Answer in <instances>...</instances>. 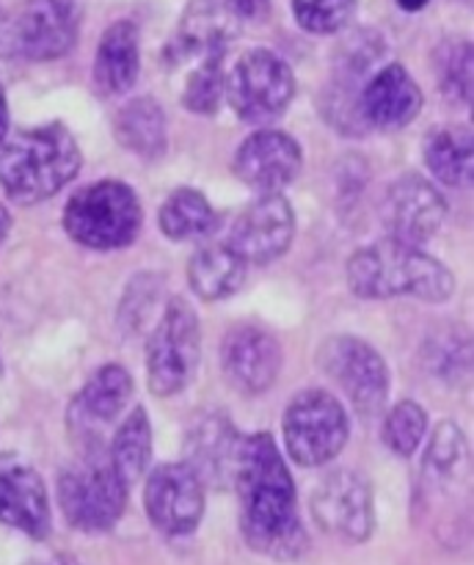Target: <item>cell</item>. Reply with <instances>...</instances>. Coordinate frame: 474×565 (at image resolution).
Segmentation results:
<instances>
[{
    "instance_id": "6da1fadb",
    "label": "cell",
    "mask_w": 474,
    "mask_h": 565,
    "mask_svg": "<svg viewBox=\"0 0 474 565\" xmlns=\"http://www.w3.org/2000/svg\"><path fill=\"white\" fill-rule=\"evenodd\" d=\"M231 486L240 500V530L246 544L273 561H295L306 552V530L295 505L279 445L270 434L240 436Z\"/></svg>"
},
{
    "instance_id": "7a4b0ae2",
    "label": "cell",
    "mask_w": 474,
    "mask_h": 565,
    "mask_svg": "<svg viewBox=\"0 0 474 565\" xmlns=\"http://www.w3.org/2000/svg\"><path fill=\"white\" fill-rule=\"evenodd\" d=\"M83 154L66 125H39L6 132L0 141V188L17 204L55 196L77 177Z\"/></svg>"
},
{
    "instance_id": "3957f363",
    "label": "cell",
    "mask_w": 474,
    "mask_h": 565,
    "mask_svg": "<svg viewBox=\"0 0 474 565\" xmlns=\"http://www.w3.org/2000/svg\"><path fill=\"white\" fill-rule=\"evenodd\" d=\"M347 285L362 298L413 296L419 301L441 303L455 290V276L419 246L386 237L358 248L347 259Z\"/></svg>"
},
{
    "instance_id": "277c9868",
    "label": "cell",
    "mask_w": 474,
    "mask_h": 565,
    "mask_svg": "<svg viewBox=\"0 0 474 565\" xmlns=\"http://www.w3.org/2000/svg\"><path fill=\"white\" fill-rule=\"evenodd\" d=\"M64 230L72 241L86 248H125L141 230V202L125 182H91L66 202Z\"/></svg>"
},
{
    "instance_id": "5b68a950",
    "label": "cell",
    "mask_w": 474,
    "mask_h": 565,
    "mask_svg": "<svg viewBox=\"0 0 474 565\" xmlns=\"http://www.w3.org/2000/svg\"><path fill=\"white\" fill-rule=\"evenodd\" d=\"M130 486L116 475L99 447H88L58 478V502L66 522L83 533H105L121 519Z\"/></svg>"
},
{
    "instance_id": "8992f818",
    "label": "cell",
    "mask_w": 474,
    "mask_h": 565,
    "mask_svg": "<svg viewBox=\"0 0 474 565\" xmlns=\"http://www.w3.org/2000/svg\"><path fill=\"white\" fill-rule=\"evenodd\" d=\"M80 20V0H25L0 28V47L25 61H55L75 47Z\"/></svg>"
},
{
    "instance_id": "52a82bcc",
    "label": "cell",
    "mask_w": 474,
    "mask_h": 565,
    "mask_svg": "<svg viewBox=\"0 0 474 565\" xmlns=\"http://www.w3.org/2000/svg\"><path fill=\"white\" fill-rule=\"evenodd\" d=\"M202 359V326L193 307L174 298L154 326L147 348V381L158 397L176 395L193 381Z\"/></svg>"
},
{
    "instance_id": "ba28073f",
    "label": "cell",
    "mask_w": 474,
    "mask_h": 565,
    "mask_svg": "<svg viewBox=\"0 0 474 565\" xmlns=\"http://www.w3.org/2000/svg\"><path fill=\"white\" fill-rule=\"evenodd\" d=\"M287 456L301 467H323L342 452L351 436L345 406L325 390L298 392L284 412Z\"/></svg>"
},
{
    "instance_id": "9c48e42d",
    "label": "cell",
    "mask_w": 474,
    "mask_h": 565,
    "mask_svg": "<svg viewBox=\"0 0 474 565\" xmlns=\"http://www.w3.org/2000/svg\"><path fill=\"white\" fill-rule=\"evenodd\" d=\"M295 94V77L270 50H248L237 58V64L226 72L224 97L248 125L265 127L279 119Z\"/></svg>"
},
{
    "instance_id": "30bf717a",
    "label": "cell",
    "mask_w": 474,
    "mask_h": 565,
    "mask_svg": "<svg viewBox=\"0 0 474 565\" xmlns=\"http://www.w3.org/2000/svg\"><path fill=\"white\" fill-rule=\"evenodd\" d=\"M317 364L340 392L351 401L356 414L375 417L389 397V370L384 356L369 342L351 334H336L320 345Z\"/></svg>"
},
{
    "instance_id": "8fae6325",
    "label": "cell",
    "mask_w": 474,
    "mask_h": 565,
    "mask_svg": "<svg viewBox=\"0 0 474 565\" xmlns=\"http://www.w3.org/2000/svg\"><path fill=\"white\" fill-rule=\"evenodd\" d=\"M312 516L334 539L362 544L373 535L375 505L367 480L351 469L328 475L312 494Z\"/></svg>"
},
{
    "instance_id": "7c38bea8",
    "label": "cell",
    "mask_w": 474,
    "mask_h": 565,
    "mask_svg": "<svg viewBox=\"0 0 474 565\" xmlns=\"http://www.w3.org/2000/svg\"><path fill=\"white\" fill-rule=\"evenodd\" d=\"M444 215V196L422 174H402L386 188L380 202V218L389 237L408 246L422 248V243H428L441 230Z\"/></svg>"
},
{
    "instance_id": "4fadbf2b",
    "label": "cell",
    "mask_w": 474,
    "mask_h": 565,
    "mask_svg": "<svg viewBox=\"0 0 474 565\" xmlns=\"http://www.w3.org/2000/svg\"><path fill=\"white\" fill-rule=\"evenodd\" d=\"M143 508L160 533L187 535L202 522L204 483L187 463H163L149 475Z\"/></svg>"
},
{
    "instance_id": "5bb4252c",
    "label": "cell",
    "mask_w": 474,
    "mask_h": 565,
    "mask_svg": "<svg viewBox=\"0 0 474 565\" xmlns=\"http://www.w3.org/2000/svg\"><path fill=\"white\" fill-rule=\"evenodd\" d=\"M295 235V215L281 193H262L231 224L229 246L246 263L268 265L290 248Z\"/></svg>"
},
{
    "instance_id": "9a60e30c",
    "label": "cell",
    "mask_w": 474,
    "mask_h": 565,
    "mask_svg": "<svg viewBox=\"0 0 474 565\" xmlns=\"http://www.w3.org/2000/svg\"><path fill=\"white\" fill-rule=\"evenodd\" d=\"M422 110V88L406 66L386 61L364 81L356 97V114L362 127L375 130H402Z\"/></svg>"
},
{
    "instance_id": "2e32d148",
    "label": "cell",
    "mask_w": 474,
    "mask_h": 565,
    "mask_svg": "<svg viewBox=\"0 0 474 565\" xmlns=\"http://www.w3.org/2000/svg\"><path fill=\"white\" fill-rule=\"evenodd\" d=\"M284 364L279 340L259 326H235L220 345L226 381L243 395H262L276 384Z\"/></svg>"
},
{
    "instance_id": "e0dca14e",
    "label": "cell",
    "mask_w": 474,
    "mask_h": 565,
    "mask_svg": "<svg viewBox=\"0 0 474 565\" xmlns=\"http://www.w3.org/2000/svg\"><path fill=\"white\" fill-rule=\"evenodd\" d=\"M0 524L20 530L36 541L47 539L53 527L42 478L14 452L0 456Z\"/></svg>"
},
{
    "instance_id": "ac0fdd59",
    "label": "cell",
    "mask_w": 474,
    "mask_h": 565,
    "mask_svg": "<svg viewBox=\"0 0 474 565\" xmlns=\"http://www.w3.org/2000/svg\"><path fill=\"white\" fill-rule=\"evenodd\" d=\"M303 166L301 147L281 130H257L235 154V174L257 193H279Z\"/></svg>"
},
{
    "instance_id": "d6986e66",
    "label": "cell",
    "mask_w": 474,
    "mask_h": 565,
    "mask_svg": "<svg viewBox=\"0 0 474 565\" xmlns=\"http://www.w3.org/2000/svg\"><path fill=\"white\" fill-rule=\"evenodd\" d=\"M240 434L224 412H207L191 423L185 434V461L204 486L226 489L235 475Z\"/></svg>"
},
{
    "instance_id": "ffe728a7",
    "label": "cell",
    "mask_w": 474,
    "mask_h": 565,
    "mask_svg": "<svg viewBox=\"0 0 474 565\" xmlns=\"http://www.w3.org/2000/svg\"><path fill=\"white\" fill-rule=\"evenodd\" d=\"M237 36V14L218 0H191L169 44L171 61L224 58Z\"/></svg>"
},
{
    "instance_id": "44dd1931",
    "label": "cell",
    "mask_w": 474,
    "mask_h": 565,
    "mask_svg": "<svg viewBox=\"0 0 474 565\" xmlns=\"http://www.w3.org/2000/svg\"><path fill=\"white\" fill-rule=\"evenodd\" d=\"M132 397V375L121 364H105L77 392L69 408V425L77 436L97 447V428L114 423Z\"/></svg>"
},
{
    "instance_id": "7402d4cb",
    "label": "cell",
    "mask_w": 474,
    "mask_h": 565,
    "mask_svg": "<svg viewBox=\"0 0 474 565\" xmlns=\"http://www.w3.org/2000/svg\"><path fill=\"white\" fill-rule=\"evenodd\" d=\"M136 22L119 20L103 33L94 55V83L103 94H125L141 72V42Z\"/></svg>"
},
{
    "instance_id": "603a6c76",
    "label": "cell",
    "mask_w": 474,
    "mask_h": 565,
    "mask_svg": "<svg viewBox=\"0 0 474 565\" xmlns=\"http://www.w3.org/2000/svg\"><path fill=\"white\" fill-rule=\"evenodd\" d=\"M114 136L127 152L143 160H154L169 147V125L165 114L152 97H138L121 105L114 119Z\"/></svg>"
},
{
    "instance_id": "cb8c5ba5",
    "label": "cell",
    "mask_w": 474,
    "mask_h": 565,
    "mask_svg": "<svg viewBox=\"0 0 474 565\" xmlns=\"http://www.w3.org/2000/svg\"><path fill=\"white\" fill-rule=\"evenodd\" d=\"M246 259L229 243L198 248L187 263V281L202 301H220L240 290L246 279Z\"/></svg>"
},
{
    "instance_id": "d4e9b609",
    "label": "cell",
    "mask_w": 474,
    "mask_h": 565,
    "mask_svg": "<svg viewBox=\"0 0 474 565\" xmlns=\"http://www.w3.org/2000/svg\"><path fill=\"white\" fill-rule=\"evenodd\" d=\"M424 163L430 174L450 188H463L474 174V143L468 127H435L424 138Z\"/></svg>"
},
{
    "instance_id": "484cf974",
    "label": "cell",
    "mask_w": 474,
    "mask_h": 565,
    "mask_svg": "<svg viewBox=\"0 0 474 565\" xmlns=\"http://www.w3.org/2000/svg\"><path fill=\"white\" fill-rule=\"evenodd\" d=\"M160 230L169 241H196L207 237L218 224L213 204L207 202L202 191L196 188H180L163 202L158 213Z\"/></svg>"
},
{
    "instance_id": "4316f807",
    "label": "cell",
    "mask_w": 474,
    "mask_h": 565,
    "mask_svg": "<svg viewBox=\"0 0 474 565\" xmlns=\"http://www.w3.org/2000/svg\"><path fill=\"white\" fill-rule=\"evenodd\" d=\"M149 458H152V425H149L147 412L136 406L116 430L114 441H110L108 461L116 469V475L127 486H132L147 475Z\"/></svg>"
},
{
    "instance_id": "83f0119b",
    "label": "cell",
    "mask_w": 474,
    "mask_h": 565,
    "mask_svg": "<svg viewBox=\"0 0 474 565\" xmlns=\"http://www.w3.org/2000/svg\"><path fill=\"white\" fill-rule=\"evenodd\" d=\"M439 86L450 103H472V44L466 39H452L435 50Z\"/></svg>"
},
{
    "instance_id": "f1b7e54d",
    "label": "cell",
    "mask_w": 474,
    "mask_h": 565,
    "mask_svg": "<svg viewBox=\"0 0 474 565\" xmlns=\"http://www.w3.org/2000/svg\"><path fill=\"white\" fill-rule=\"evenodd\" d=\"M424 430H428V414L413 401H400L397 406H391V412L384 417V425H380L384 445L400 458L417 452V447L424 439Z\"/></svg>"
},
{
    "instance_id": "f546056e",
    "label": "cell",
    "mask_w": 474,
    "mask_h": 565,
    "mask_svg": "<svg viewBox=\"0 0 474 565\" xmlns=\"http://www.w3.org/2000/svg\"><path fill=\"white\" fill-rule=\"evenodd\" d=\"M226 86V70L224 58H202L187 75L185 86H182V105L193 114L209 116L218 110L220 99H224Z\"/></svg>"
},
{
    "instance_id": "4dcf8cb0",
    "label": "cell",
    "mask_w": 474,
    "mask_h": 565,
    "mask_svg": "<svg viewBox=\"0 0 474 565\" xmlns=\"http://www.w3.org/2000/svg\"><path fill=\"white\" fill-rule=\"evenodd\" d=\"M466 463V439L461 428L452 423H441L430 439L428 458H424V480L428 483H446Z\"/></svg>"
},
{
    "instance_id": "1f68e13d",
    "label": "cell",
    "mask_w": 474,
    "mask_h": 565,
    "mask_svg": "<svg viewBox=\"0 0 474 565\" xmlns=\"http://www.w3.org/2000/svg\"><path fill=\"white\" fill-rule=\"evenodd\" d=\"M358 0H292L298 25L309 33H336L351 22Z\"/></svg>"
},
{
    "instance_id": "d6a6232c",
    "label": "cell",
    "mask_w": 474,
    "mask_h": 565,
    "mask_svg": "<svg viewBox=\"0 0 474 565\" xmlns=\"http://www.w3.org/2000/svg\"><path fill=\"white\" fill-rule=\"evenodd\" d=\"M237 17H262L268 11L270 0H224Z\"/></svg>"
},
{
    "instance_id": "836d02e7",
    "label": "cell",
    "mask_w": 474,
    "mask_h": 565,
    "mask_svg": "<svg viewBox=\"0 0 474 565\" xmlns=\"http://www.w3.org/2000/svg\"><path fill=\"white\" fill-rule=\"evenodd\" d=\"M6 132H9V103H6V92L0 86V141H3Z\"/></svg>"
},
{
    "instance_id": "e575fe53",
    "label": "cell",
    "mask_w": 474,
    "mask_h": 565,
    "mask_svg": "<svg viewBox=\"0 0 474 565\" xmlns=\"http://www.w3.org/2000/svg\"><path fill=\"white\" fill-rule=\"evenodd\" d=\"M9 230H11V215H9V210H6L3 204H0V243L6 241Z\"/></svg>"
},
{
    "instance_id": "d590c367",
    "label": "cell",
    "mask_w": 474,
    "mask_h": 565,
    "mask_svg": "<svg viewBox=\"0 0 474 565\" xmlns=\"http://www.w3.org/2000/svg\"><path fill=\"white\" fill-rule=\"evenodd\" d=\"M428 3L430 0H397V6H400L402 11H422Z\"/></svg>"
},
{
    "instance_id": "8d00e7d4",
    "label": "cell",
    "mask_w": 474,
    "mask_h": 565,
    "mask_svg": "<svg viewBox=\"0 0 474 565\" xmlns=\"http://www.w3.org/2000/svg\"><path fill=\"white\" fill-rule=\"evenodd\" d=\"M0 373H3V362H0Z\"/></svg>"
},
{
    "instance_id": "74e56055",
    "label": "cell",
    "mask_w": 474,
    "mask_h": 565,
    "mask_svg": "<svg viewBox=\"0 0 474 565\" xmlns=\"http://www.w3.org/2000/svg\"><path fill=\"white\" fill-rule=\"evenodd\" d=\"M44 565H53V561H50V563H44Z\"/></svg>"
}]
</instances>
